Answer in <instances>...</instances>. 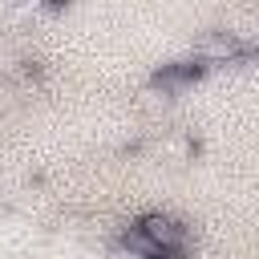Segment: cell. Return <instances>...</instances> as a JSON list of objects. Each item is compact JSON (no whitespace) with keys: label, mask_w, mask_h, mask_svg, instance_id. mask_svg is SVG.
Here are the masks:
<instances>
[{"label":"cell","mask_w":259,"mask_h":259,"mask_svg":"<svg viewBox=\"0 0 259 259\" xmlns=\"http://www.w3.org/2000/svg\"><path fill=\"white\" fill-rule=\"evenodd\" d=\"M138 235L158 251V259H166V255L182 251V243H186V227H182V223H174L170 214H146V219L138 223Z\"/></svg>","instance_id":"obj_1"},{"label":"cell","mask_w":259,"mask_h":259,"mask_svg":"<svg viewBox=\"0 0 259 259\" xmlns=\"http://www.w3.org/2000/svg\"><path fill=\"white\" fill-rule=\"evenodd\" d=\"M239 57H243V40H239V32H227V28L206 32L194 45V61H202V65H231Z\"/></svg>","instance_id":"obj_2"}]
</instances>
